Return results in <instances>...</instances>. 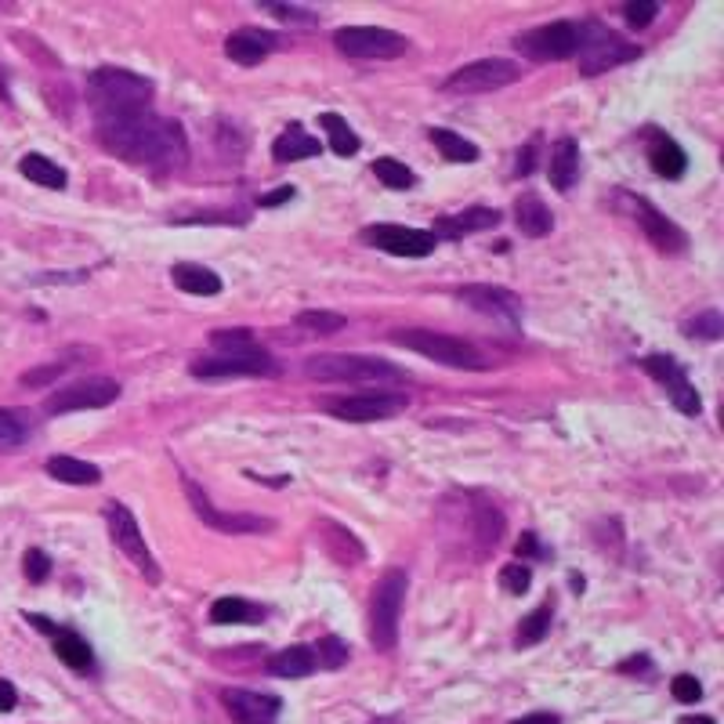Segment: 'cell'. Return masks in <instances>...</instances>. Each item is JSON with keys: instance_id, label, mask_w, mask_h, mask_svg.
Listing matches in <instances>:
<instances>
[{"instance_id": "1", "label": "cell", "mask_w": 724, "mask_h": 724, "mask_svg": "<svg viewBox=\"0 0 724 724\" xmlns=\"http://www.w3.org/2000/svg\"><path fill=\"white\" fill-rule=\"evenodd\" d=\"M98 145L116 160L131 163L149 174H174L189 163V142L178 120L153 113V109H134L120 116H98L95 120Z\"/></svg>"}, {"instance_id": "2", "label": "cell", "mask_w": 724, "mask_h": 724, "mask_svg": "<svg viewBox=\"0 0 724 724\" xmlns=\"http://www.w3.org/2000/svg\"><path fill=\"white\" fill-rule=\"evenodd\" d=\"M153 98V80L138 77L131 69H113L102 66L87 77V102L98 116H120L134 113V109H149Z\"/></svg>"}, {"instance_id": "3", "label": "cell", "mask_w": 724, "mask_h": 724, "mask_svg": "<svg viewBox=\"0 0 724 724\" xmlns=\"http://www.w3.org/2000/svg\"><path fill=\"white\" fill-rule=\"evenodd\" d=\"M305 373L323 384H402L406 373L384 359L370 355H315L305 362Z\"/></svg>"}, {"instance_id": "4", "label": "cell", "mask_w": 724, "mask_h": 724, "mask_svg": "<svg viewBox=\"0 0 724 724\" xmlns=\"http://www.w3.org/2000/svg\"><path fill=\"white\" fill-rule=\"evenodd\" d=\"M406 591H410V576L406 569H388L373 587L370 598V645L377 652H391L399 645V623H402V605H406Z\"/></svg>"}, {"instance_id": "5", "label": "cell", "mask_w": 724, "mask_h": 724, "mask_svg": "<svg viewBox=\"0 0 724 724\" xmlns=\"http://www.w3.org/2000/svg\"><path fill=\"white\" fill-rule=\"evenodd\" d=\"M391 341L410 348V352L424 355L431 362H442L449 370H486V359L475 344L460 341V337L435 334V330H395Z\"/></svg>"}, {"instance_id": "6", "label": "cell", "mask_w": 724, "mask_h": 724, "mask_svg": "<svg viewBox=\"0 0 724 724\" xmlns=\"http://www.w3.org/2000/svg\"><path fill=\"white\" fill-rule=\"evenodd\" d=\"M641 55L638 44L623 40L620 33L598 26V22H587L583 29V44L576 51V66H580L583 77H598V73H609L616 66H627Z\"/></svg>"}, {"instance_id": "7", "label": "cell", "mask_w": 724, "mask_h": 724, "mask_svg": "<svg viewBox=\"0 0 724 724\" xmlns=\"http://www.w3.org/2000/svg\"><path fill=\"white\" fill-rule=\"evenodd\" d=\"M583 29H587V22H547V26L518 33L515 48L533 62H565L580 51Z\"/></svg>"}, {"instance_id": "8", "label": "cell", "mask_w": 724, "mask_h": 724, "mask_svg": "<svg viewBox=\"0 0 724 724\" xmlns=\"http://www.w3.org/2000/svg\"><path fill=\"white\" fill-rule=\"evenodd\" d=\"M518 77H522V66L511 58H482V62H471V66L449 73L442 91L446 95H489V91L515 84Z\"/></svg>"}, {"instance_id": "9", "label": "cell", "mask_w": 724, "mask_h": 724, "mask_svg": "<svg viewBox=\"0 0 724 724\" xmlns=\"http://www.w3.org/2000/svg\"><path fill=\"white\" fill-rule=\"evenodd\" d=\"M334 44L348 58H399L410 51V40L384 26H344L334 33Z\"/></svg>"}, {"instance_id": "10", "label": "cell", "mask_w": 724, "mask_h": 724, "mask_svg": "<svg viewBox=\"0 0 724 724\" xmlns=\"http://www.w3.org/2000/svg\"><path fill=\"white\" fill-rule=\"evenodd\" d=\"M105 522H109V536H113V543L127 554V558H131L134 569L142 572L149 583L160 580L156 558H153V551L145 547V536H142V529H138V522H134L131 507L120 504V500H109V504H105Z\"/></svg>"}, {"instance_id": "11", "label": "cell", "mask_w": 724, "mask_h": 724, "mask_svg": "<svg viewBox=\"0 0 724 724\" xmlns=\"http://www.w3.org/2000/svg\"><path fill=\"white\" fill-rule=\"evenodd\" d=\"M323 410L334 413L337 420H348V424H373V420H388L406 410V395H395V391H359V395L323 399Z\"/></svg>"}, {"instance_id": "12", "label": "cell", "mask_w": 724, "mask_h": 724, "mask_svg": "<svg viewBox=\"0 0 724 724\" xmlns=\"http://www.w3.org/2000/svg\"><path fill=\"white\" fill-rule=\"evenodd\" d=\"M359 236L366 247L395 254V258H428L439 247V239L428 229H406V225H366Z\"/></svg>"}, {"instance_id": "13", "label": "cell", "mask_w": 724, "mask_h": 724, "mask_svg": "<svg viewBox=\"0 0 724 724\" xmlns=\"http://www.w3.org/2000/svg\"><path fill=\"white\" fill-rule=\"evenodd\" d=\"M120 399V384L109 381V377H87V381L69 384V388H58L48 395L44 410L48 413H77V410H102V406H113Z\"/></svg>"}, {"instance_id": "14", "label": "cell", "mask_w": 724, "mask_h": 724, "mask_svg": "<svg viewBox=\"0 0 724 724\" xmlns=\"http://www.w3.org/2000/svg\"><path fill=\"white\" fill-rule=\"evenodd\" d=\"M453 294H457L460 305H467L478 315H489L496 323H504L507 330L522 326V297L504 290V286H460Z\"/></svg>"}, {"instance_id": "15", "label": "cell", "mask_w": 724, "mask_h": 724, "mask_svg": "<svg viewBox=\"0 0 724 724\" xmlns=\"http://www.w3.org/2000/svg\"><path fill=\"white\" fill-rule=\"evenodd\" d=\"M641 370H645L648 377H656V381L670 391V402H674L685 417H699V413H703V399H699V391L692 388L685 366L677 359H670V355H648V359H641Z\"/></svg>"}, {"instance_id": "16", "label": "cell", "mask_w": 724, "mask_h": 724, "mask_svg": "<svg viewBox=\"0 0 724 724\" xmlns=\"http://www.w3.org/2000/svg\"><path fill=\"white\" fill-rule=\"evenodd\" d=\"M192 377L203 381H218V377H276L279 362L268 352L258 355H210V359H196L189 366Z\"/></svg>"}, {"instance_id": "17", "label": "cell", "mask_w": 724, "mask_h": 724, "mask_svg": "<svg viewBox=\"0 0 724 724\" xmlns=\"http://www.w3.org/2000/svg\"><path fill=\"white\" fill-rule=\"evenodd\" d=\"M185 493H189V504L196 511V518L210 525V529H218V533H232V536H243V533H268L272 529V518H261V515H225L218 507L210 504L207 493H203L192 478H185Z\"/></svg>"}, {"instance_id": "18", "label": "cell", "mask_w": 724, "mask_h": 724, "mask_svg": "<svg viewBox=\"0 0 724 724\" xmlns=\"http://www.w3.org/2000/svg\"><path fill=\"white\" fill-rule=\"evenodd\" d=\"M221 703L229 710V717L236 724H276L283 699L265 696V692H247V688H225Z\"/></svg>"}, {"instance_id": "19", "label": "cell", "mask_w": 724, "mask_h": 724, "mask_svg": "<svg viewBox=\"0 0 724 724\" xmlns=\"http://www.w3.org/2000/svg\"><path fill=\"white\" fill-rule=\"evenodd\" d=\"M630 207H634V218H638V225L645 229V236L656 243V250H663V254H681V250L688 247L685 232L677 229L667 214H659L648 200H641L638 196V200H630Z\"/></svg>"}, {"instance_id": "20", "label": "cell", "mask_w": 724, "mask_h": 724, "mask_svg": "<svg viewBox=\"0 0 724 724\" xmlns=\"http://www.w3.org/2000/svg\"><path fill=\"white\" fill-rule=\"evenodd\" d=\"M276 44H279V37L272 29L243 26V29H236V33H229V40H225V55H229L232 62H239V66H258L261 58H268L276 51Z\"/></svg>"}, {"instance_id": "21", "label": "cell", "mask_w": 724, "mask_h": 724, "mask_svg": "<svg viewBox=\"0 0 724 724\" xmlns=\"http://www.w3.org/2000/svg\"><path fill=\"white\" fill-rule=\"evenodd\" d=\"M648 163H652V171H656L659 178H667V181H677L681 174L688 171L685 149H681V145L663 131L648 134Z\"/></svg>"}, {"instance_id": "22", "label": "cell", "mask_w": 724, "mask_h": 724, "mask_svg": "<svg viewBox=\"0 0 724 724\" xmlns=\"http://www.w3.org/2000/svg\"><path fill=\"white\" fill-rule=\"evenodd\" d=\"M500 225V210L493 207H471L464 210V214H446V218H439V225H435V232L431 236L439 239H460V236H471V232H486V229H496Z\"/></svg>"}, {"instance_id": "23", "label": "cell", "mask_w": 724, "mask_h": 724, "mask_svg": "<svg viewBox=\"0 0 724 724\" xmlns=\"http://www.w3.org/2000/svg\"><path fill=\"white\" fill-rule=\"evenodd\" d=\"M515 225L522 236L540 239L554 229V214L547 210V203H543L536 192H522L515 200Z\"/></svg>"}, {"instance_id": "24", "label": "cell", "mask_w": 724, "mask_h": 724, "mask_svg": "<svg viewBox=\"0 0 724 724\" xmlns=\"http://www.w3.org/2000/svg\"><path fill=\"white\" fill-rule=\"evenodd\" d=\"M319 153H323L319 138H312L301 124H290L283 134H279L276 142H272V156H276V163L312 160V156H319Z\"/></svg>"}, {"instance_id": "25", "label": "cell", "mask_w": 724, "mask_h": 724, "mask_svg": "<svg viewBox=\"0 0 724 724\" xmlns=\"http://www.w3.org/2000/svg\"><path fill=\"white\" fill-rule=\"evenodd\" d=\"M576 174H580V145L572 138H562V142L551 149V163H547V178L558 192H569L576 185Z\"/></svg>"}, {"instance_id": "26", "label": "cell", "mask_w": 724, "mask_h": 724, "mask_svg": "<svg viewBox=\"0 0 724 724\" xmlns=\"http://www.w3.org/2000/svg\"><path fill=\"white\" fill-rule=\"evenodd\" d=\"M171 279L178 290L196 297H214L221 294V276L207 265H192V261H181V265L171 268Z\"/></svg>"}, {"instance_id": "27", "label": "cell", "mask_w": 724, "mask_h": 724, "mask_svg": "<svg viewBox=\"0 0 724 724\" xmlns=\"http://www.w3.org/2000/svg\"><path fill=\"white\" fill-rule=\"evenodd\" d=\"M51 638H55V656L62 659L69 670H80V674H84V670L95 667V652H91V645L80 638L77 630H62V627H58Z\"/></svg>"}, {"instance_id": "28", "label": "cell", "mask_w": 724, "mask_h": 724, "mask_svg": "<svg viewBox=\"0 0 724 724\" xmlns=\"http://www.w3.org/2000/svg\"><path fill=\"white\" fill-rule=\"evenodd\" d=\"M48 475L55 478V482H66V486H98V482H102V471L77 457H51Z\"/></svg>"}, {"instance_id": "29", "label": "cell", "mask_w": 724, "mask_h": 724, "mask_svg": "<svg viewBox=\"0 0 724 724\" xmlns=\"http://www.w3.org/2000/svg\"><path fill=\"white\" fill-rule=\"evenodd\" d=\"M268 670L276 677H308V674H315V656H312V648L308 645H290V648H283V652H276V656L268 659Z\"/></svg>"}, {"instance_id": "30", "label": "cell", "mask_w": 724, "mask_h": 724, "mask_svg": "<svg viewBox=\"0 0 724 724\" xmlns=\"http://www.w3.org/2000/svg\"><path fill=\"white\" fill-rule=\"evenodd\" d=\"M19 171H22V178L37 181V185H44V189H66V181H69V174L62 171L55 160H48V156H40V153L22 156Z\"/></svg>"}, {"instance_id": "31", "label": "cell", "mask_w": 724, "mask_h": 724, "mask_svg": "<svg viewBox=\"0 0 724 724\" xmlns=\"http://www.w3.org/2000/svg\"><path fill=\"white\" fill-rule=\"evenodd\" d=\"M254 620H261V609L258 605H250L247 598H236V594L218 598L210 605V623H218V627H229V623H254Z\"/></svg>"}, {"instance_id": "32", "label": "cell", "mask_w": 724, "mask_h": 724, "mask_svg": "<svg viewBox=\"0 0 724 724\" xmlns=\"http://www.w3.org/2000/svg\"><path fill=\"white\" fill-rule=\"evenodd\" d=\"M319 127L326 131V138H330V149H334L337 156H355V153H359V134L352 131V124H348L344 116L319 113Z\"/></svg>"}, {"instance_id": "33", "label": "cell", "mask_w": 724, "mask_h": 724, "mask_svg": "<svg viewBox=\"0 0 724 724\" xmlns=\"http://www.w3.org/2000/svg\"><path fill=\"white\" fill-rule=\"evenodd\" d=\"M431 142H435V149H439L442 156H446L449 163H475L478 160V145L467 142V138H460L457 131H446V127H431Z\"/></svg>"}, {"instance_id": "34", "label": "cell", "mask_w": 724, "mask_h": 724, "mask_svg": "<svg viewBox=\"0 0 724 724\" xmlns=\"http://www.w3.org/2000/svg\"><path fill=\"white\" fill-rule=\"evenodd\" d=\"M551 620H554V605H540V609H533L522 623H518L515 645L518 648L540 645V641L547 638V630H551Z\"/></svg>"}, {"instance_id": "35", "label": "cell", "mask_w": 724, "mask_h": 724, "mask_svg": "<svg viewBox=\"0 0 724 724\" xmlns=\"http://www.w3.org/2000/svg\"><path fill=\"white\" fill-rule=\"evenodd\" d=\"M210 344H214V352L218 355H258L265 352L250 330H214L210 334Z\"/></svg>"}, {"instance_id": "36", "label": "cell", "mask_w": 724, "mask_h": 724, "mask_svg": "<svg viewBox=\"0 0 724 724\" xmlns=\"http://www.w3.org/2000/svg\"><path fill=\"white\" fill-rule=\"evenodd\" d=\"M29 413L22 410H0V453H8V449H19L22 442L29 439Z\"/></svg>"}, {"instance_id": "37", "label": "cell", "mask_w": 724, "mask_h": 724, "mask_svg": "<svg viewBox=\"0 0 724 724\" xmlns=\"http://www.w3.org/2000/svg\"><path fill=\"white\" fill-rule=\"evenodd\" d=\"M373 174H377V181H384L388 189H413L417 185V174L406 167L402 160H395V156H381V160H373Z\"/></svg>"}, {"instance_id": "38", "label": "cell", "mask_w": 724, "mask_h": 724, "mask_svg": "<svg viewBox=\"0 0 724 724\" xmlns=\"http://www.w3.org/2000/svg\"><path fill=\"white\" fill-rule=\"evenodd\" d=\"M685 334L688 337H703V341H717V337L724 334V319L717 308H710V312L696 315V319H688L685 323Z\"/></svg>"}, {"instance_id": "39", "label": "cell", "mask_w": 724, "mask_h": 724, "mask_svg": "<svg viewBox=\"0 0 724 724\" xmlns=\"http://www.w3.org/2000/svg\"><path fill=\"white\" fill-rule=\"evenodd\" d=\"M344 315L337 312H301L297 315V326H305V330H312V334H337V330H344Z\"/></svg>"}, {"instance_id": "40", "label": "cell", "mask_w": 724, "mask_h": 724, "mask_svg": "<svg viewBox=\"0 0 724 724\" xmlns=\"http://www.w3.org/2000/svg\"><path fill=\"white\" fill-rule=\"evenodd\" d=\"M312 656H315V667H341L348 663V645L341 638H323L319 645H312Z\"/></svg>"}, {"instance_id": "41", "label": "cell", "mask_w": 724, "mask_h": 724, "mask_svg": "<svg viewBox=\"0 0 724 724\" xmlns=\"http://www.w3.org/2000/svg\"><path fill=\"white\" fill-rule=\"evenodd\" d=\"M529 583H533V569L525 562L504 565V569H500V587H504L507 594H525L529 591Z\"/></svg>"}, {"instance_id": "42", "label": "cell", "mask_w": 724, "mask_h": 724, "mask_svg": "<svg viewBox=\"0 0 724 724\" xmlns=\"http://www.w3.org/2000/svg\"><path fill=\"white\" fill-rule=\"evenodd\" d=\"M258 8L272 11V15H276V19H283V22H305V26L319 22V15H315L312 8H297V4H279V0H261Z\"/></svg>"}, {"instance_id": "43", "label": "cell", "mask_w": 724, "mask_h": 724, "mask_svg": "<svg viewBox=\"0 0 724 724\" xmlns=\"http://www.w3.org/2000/svg\"><path fill=\"white\" fill-rule=\"evenodd\" d=\"M623 15H627V26L645 29L659 15V4L656 0H630V4H623Z\"/></svg>"}, {"instance_id": "44", "label": "cell", "mask_w": 724, "mask_h": 724, "mask_svg": "<svg viewBox=\"0 0 724 724\" xmlns=\"http://www.w3.org/2000/svg\"><path fill=\"white\" fill-rule=\"evenodd\" d=\"M670 692H674L677 703H685V706H696L699 699H703V685H699L692 674H677L674 681H670Z\"/></svg>"}, {"instance_id": "45", "label": "cell", "mask_w": 724, "mask_h": 724, "mask_svg": "<svg viewBox=\"0 0 724 724\" xmlns=\"http://www.w3.org/2000/svg\"><path fill=\"white\" fill-rule=\"evenodd\" d=\"M22 565H26V580L29 583H44L51 576V558L44 551H26V558H22Z\"/></svg>"}, {"instance_id": "46", "label": "cell", "mask_w": 724, "mask_h": 724, "mask_svg": "<svg viewBox=\"0 0 724 724\" xmlns=\"http://www.w3.org/2000/svg\"><path fill=\"white\" fill-rule=\"evenodd\" d=\"M66 366H69V362H51V366L29 370V373H22V384H26V388H44V384H51L55 377H62V373H66Z\"/></svg>"}, {"instance_id": "47", "label": "cell", "mask_w": 724, "mask_h": 724, "mask_svg": "<svg viewBox=\"0 0 724 724\" xmlns=\"http://www.w3.org/2000/svg\"><path fill=\"white\" fill-rule=\"evenodd\" d=\"M15 703H19V692H15V685L0 677V714H8V710H15Z\"/></svg>"}, {"instance_id": "48", "label": "cell", "mask_w": 724, "mask_h": 724, "mask_svg": "<svg viewBox=\"0 0 724 724\" xmlns=\"http://www.w3.org/2000/svg\"><path fill=\"white\" fill-rule=\"evenodd\" d=\"M294 200V185H279L276 192H268V196H261V207H279V203Z\"/></svg>"}, {"instance_id": "49", "label": "cell", "mask_w": 724, "mask_h": 724, "mask_svg": "<svg viewBox=\"0 0 724 724\" xmlns=\"http://www.w3.org/2000/svg\"><path fill=\"white\" fill-rule=\"evenodd\" d=\"M515 551L522 554V558H536V554H543L540 543H536V533H522V540H518Z\"/></svg>"}, {"instance_id": "50", "label": "cell", "mask_w": 724, "mask_h": 724, "mask_svg": "<svg viewBox=\"0 0 724 724\" xmlns=\"http://www.w3.org/2000/svg\"><path fill=\"white\" fill-rule=\"evenodd\" d=\"M511 724H558V714H551V710H536V714H525Z\"/></svg>"}, {"instance_id": "51", "label": "cell", "mask_w": 724, "mask_h": 724, "mask_svg": "<svg viewBox=\"0 0 724 724\" xmlns=\"http://www.w3.org/2000/svg\"><path fill=\"white\" fill-rule=\"evenodd\" d=\"M533 156H536V145H525L522 153H518L515 174H533Z\"/></svg>"}, {"instance_id": "52", "label": "cell", "mask_w": 724, "mask_h": 724, "mask_svg": "<svg viewBox=\"0 0 724 724\" xmlns=\"http://www.w3.org/2000/svg\"><path fill=\"white\" fill-rule=\"evenodd\" d=\"M677 724H714V717H703V714H688V717H681Z\"/></svg>"}, {"instance_id": "53", "label": "cell", "mask_w": 724, "mask_h": 724, "mask_svg": "<svg viewBox=\"0 0 724 724\" xmlns=\"http://www.w3.org/2000/svg\"><path fill=\"white\" fill-rule=\"evenodd\" d=\"M648 667V659L645 656H638V659H630V663H623L620 670H645Z\"/></svg>"}, {"instance_id": "54", "label": "cell", "mask_w": 724, "mask_h": 724, "mask_svg": "<svg viewBox=\"0 0 724 724\" xmlns=\"http://www.w3.org/2000/svg\"><path fill=\"white\" fill-rule=\"evenodd\" d=\"M0 95H8V84H4V69H0Z\"/></svg>"}]
</instances>
